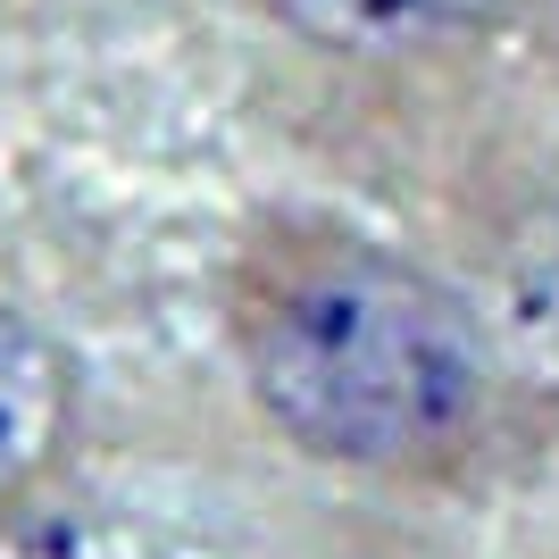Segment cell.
<instances>
[{"label": "cell", "mask_w": 559, "mask_h": 559, "mask_svg": "<svg viewBox=\"0 0 559 559\" xmlns=\"http://www.w3.org/2000/svg\"><path fill=\"white\" fill-rule=\"evenodd\" d=\"M518 418L559 426V167L501 201L460 267Z\"/></svg>", "instance_id": "obj_2"}, {"label": "cell", "mask_w": 559, "mask_h": 559, "mask_svg": "<svg viewBox=\"0 0 559 559\" xmlns=\"http://www.w3.org/2000/svg\"><path fill=\"white\" fill-rule=\"evenodd\" d=\"M84 443V368L75 350L34 318L0 301V510L43 501L75 467Z\"/></svg>", "instance_id": "obj_4"}, {"label": "cell", "mask_w": 559, "mask_h": 559, "mask_svg": "<svg viewBox=\"0 0 559 559\" xmlns=\"http://www.w3.org/2000/svg\"><path fill=\"white\" fill-rule=\"evenodd\" d=\"M535 25H543V43H551V59H559V0H543V17H535Z\"/></svg>", "instance_id": "obj_6"}, {"label": "cell", "mask_w": 559, "mask_h": 559, "mask_svg": "<svg viewBox=\"0 0 559 559\" xmlns=\"http://www.w3.org/2000/svg\"><path fill=\"white\" fill-rule=\"evenodd\" d=\"M0 559H159V543L109 510H75L59 492L0 510Z\"/></svg>", "instance_id": "obj_5"}, {"label": "cell", "mask_w": 559, "mask_h": 559, "mask_svg": "<svg viewBox=\"0 0 559 559\" xmlns=\"http://www.w3.org/2000/svg\"><path fill=\"white\" fill-rule=\"evenodd\" d=\"M251 418L318 476L476 492L526 435L467 284L326 210H259L217 259Z\"/></svg>", "instance_id": "obj_1"}, {"label": "cell", "mask_w": 559, "mask_h": 559, "mask_svg": "<svg viewBox=\"0 0 559 559\" xmlns=\"http://www.w3.org/2000/svg\"><path fill=\"white\" fill-rule=\"evenodd\" d=\"M535 17L543 0H259V25L334 75H443Z\"/></svg>", "instance_id": "obj_3"}]
</instances>
